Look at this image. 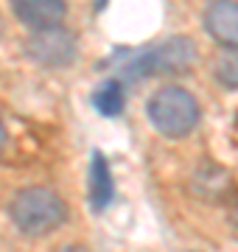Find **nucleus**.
I'll return each instance as SVG.
<instances>
[{
  "mask_svg": "<svg viewBox=\"0 0 238 252\" xmlns=\"http://www.w3.org/2000/svg\"><path fill=\"white\" fill-rule=\"evenodd\" d=\"M112 196H115V185H112L110 165L104 160V154L95 152L90 160V202L95 210H104L112 202Z\"/></svg>",
  "mask_w": 238,
  "mask_h": 252,
  "instance_id": "nucleus-7",
  "label": "nucleus"
},
{
  "mask_svg": "<svg viewBox=\"0 0 238 252\" xmlns=\"http://www.w3.org/2000/svg\"><path fill=\"white\" fill-rule=\"evenodd\" d=\"M149 121L163 137L179 140L199 124V104L182 87H163L149 98Z\"/></svg>",
  "mask_w": 238,
  "mask_h": 252,
  "instance_id": "nucleus-3",
  "label": "nucleus"
},
{
  "mask_svg": "<svg viewBox=\"0 0 238 252\" xmlns=\"http://www.w3.org/2000/svg\"><path fill=\"white\" fill-rule=\"evenodd\" d=\"M11 9L26 26L34 31L39 28H56L67 14L64 0H11Z\"/></svg>",
  "mask_w": 238,
  "mask_h": 252,
  "instance_id": "nucleus-6",
  "label": "nucleus"
},
{
  "mask_svg": "<svg viewBox=\"0 0 238 252\" xmlns=\"http://www.w3.org/2000/svg\"><path fill=\"white\" fill-rule=\"evenodd\" d=\"M3 146H6V129H3V124H0V152H3Z\"/></svg>",
  "mask_w": 238,
  "mask_h": 252,
  "instance_id": "nucleus-10",
  "label": "nucleus"
},
{
  "mask_svg": "<svg viewBox=\"0 0 238 252\" xmlns=\"http://www.w3.org/2000/svg\"><path fill=\"white\" fill-rule=\"evenodd\" d=\"M199 59V51L188 36H168L165 42L154 48H146L140 54L129 56L126 62L118 67V81L123 84H135V81L157 76V73H185L191 70Z\"/></svg>",
  "mask_w": 238,
  "mask_h": 252,
  "instance_id": "nucleus-1",
  "label": "nucleus"
},
{
  "mask_svg": "<svg viewBox=\"0 0 238 252\" xmlns=\"http://www.w3.org/2000/svg\"><path fill=\"white\" fill-rule=\"evenodd\" d=\"M92 107L107 118L120 115V112H123V81L107 79L98 90L92 93Z\"/></svg>",
  "mask_w": 238,
  "mask_h": 252,
  "instance_id": "nucleus-8",
  "label": "nucleus"
},
{
  "mask_svg": "<svg viewBox=\"0 0 238 252\" xmlns=\"http://www.w3.org/2000/svg\"><path fill=\"white\" fill-rule=\"evenodd\" d=\"M216 79L224 87L238 90V48H230L227 54L219 56V62H216Z\"/></svg>",
  "mask_w": 238,
  "mask_h": 252,
  "instance_id": "nucleus-9",
  "label": "nucleus"
},
{
  "mask_svg": "<svg viewBox=\"0 0 238 252\" xmlns=\"http://www.w3.org/2000/svg\"><path fill=\"white\" fill-rule=\"evenodd\" d=\"M26 54L39 64L48 67H64L76 59V39L64 28H39L28 36Z\"/></svg>",
  "mask_w": 238,
  "mask_h": 252,
  "instance_id": "nucleus-4",
  "label": "nucleus"
},
{
  "mask_svg": "<svg viewBox=\"0 0 238 252\" xmlns=\"http://www.w3.org/2000/svg\"><path fill=\"white\" fill-rule=\"evenodd\" d=\"M208 34L224 48H238V3L236 0H213L205 11Z\"/></svg>",
  "mask_w": 238,
  "mask_h": 252,
  "instance_id": "nucleus-5",
  "label": "nucleus"
},
{
  "mask_svg": "<svg viewBox=\"0 0 238 252\" xmlns=\"http://www.w3.org/2000/svg\"><path fill=\"white\" fill-rule=\"evenodd\" d=\"M9 216L20 233L45 235L67 219V205L48 188H26L11 199Z\"/></svg>",
  "mask_w": 238,
  "mask_h": 252,
  "instance_id": "nucleus-2",
  "label": "nucleus"
}]
</instances>
